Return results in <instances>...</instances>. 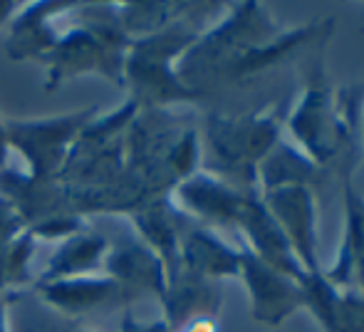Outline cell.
<instances>
[{
    "label": "cell",
    "instance_id": "16",
    "mask_svg": "<svg viewBox=\"0 0 364 332\" xmlns=\"http://www.w3.org/2000/svg\"><path fill=\"white\" fill-rule=\"evenodd\" d=\"M238 243H230L220 231H213L196 221L186 228L181 238V250H178V270L203 280L223 283L225 278H238Z\"/></svg>",
    "mask_w": 364,
    "mask_h": 332
},
{
    "label": "cell",
    "instance_id": "30",
    "mask_svg": "<svg viewBox=\"0 0 364 332\" xmlns=\"http://www.w3.org/2000/svg\"><path fill=\"white\" fill-rule=\"evenodd\" d=\"M273 332H283V330H273Z\"/></svg>",
    "mask_w": 364,
    "mask_h": 332
},
{
    "label": "cell",
    "instance_id": "9",
    "mask_svg": "<svg viewBox=\"0 0 364 332\" xmlns=\"http://www.w3.org/2000/svg\"><path fill=\"white\" fill-rule=\"evenodd\" d=\"M30 293L48 310H53L55 315L65 320H73V323H80V318L102 313V310H127L122 290L105 273L68 280H38L30 288Z\"/></svg>",
    "mask_w": 364,
    "mask_h": 332
},
{
    "label": "cell",
    "instance_id": "24",
    "mask_svg": "<svg viewBox=\"0 0 364 332\" xmlns=\"http://www.w3.org/2000/svg\"><path fill=\"white\" fill-rule=\"evenodd\" d=\"M119 332H171L168 325L164 323V318H156V320H139L129 308L124 310L122 315V325H119Z\"/></svg>",
    "mask_w": 364,
    "mask_h": 332
},
{
    "label": "cell",
    "instance_id": "6",
    "mask_svg": "<svg viewBox=\"0 0 364 332\" xmlns=\"http://www.w3.org/2000/svg\"><path fill=\"white\" fill-rule=\"evenodd\" d=\"M100 107L63 112L35 119H5L10 154H20L25 161L23 171L33 178H58L68 164L77 136L100 114Z\"/></svg>",
    "mask_w": 364,
    "mask_h": 332
},
{
    "label": "cell",
    "instance_id": "29",
    "mask_svg": "<svg viewBox=\"0 0 364 332\" xmlns=\"http://www.w3.org/2000/svg\"><path fill=\"white\" fill-rule=\"evenodd\" d=\"M360 136H362V146H364V107H362V114H360Z\"/></svg>",
    "mask_w": 364,
    "mask_h": 332
},
{
    "label": "cell",
    "instance_id": "25",
    "mask_svg": "<svg viewBox=\"0 0 364 332\" xmlns=\"http://www.w3.org/2000/svg\"><path fill=\"white\" fill-rule=\"evenodd\" d=\"M173 332H220V318H198Z\"/></svg>",
    "mask_w": 364,
    "mask_h": 332
},
{
    "label": "cell",
    "instance_id": "2",
    "mask_svg": "<svg viewBox=\"0 0 364 332\" xmlns=\"http://www.w3.org/2000/svg\"><path fill=\"white\" fill-rule=\"evenodd\" d=\"M362 100V87L332 90L320 65L307 68L300 95L288 105L285 136L322 171H352Z\"/></svg>",
    "mask_w": 364,
    "mask_h": 332
},
{
    "label": "cell",
    "instance_id": "22",
    "mask_svg": "<svg viewBox=\"0 0 364 332\" xmlns=\"http://www.w3.org/2000/svg\"><path fill=\"white\" fill-rule=\"evenodd\" d=\"M38 241L28 231L0 250V298L30 290L35 285L33 260Z\"/></svg>",
    "mask_w": 364,
    "mask_h": 332
},
{
    "label": "cell",
    "instance_id": "13",
    "mask_svg": "<svg viewBox=\"0 0 364 332\" xmlns=\"http://www.w3.org/2000/svg\"><path fill=\"white\" fill-rule=\"evenodd\" d=\"M248 193L250 191H245V188H238L218 178L216 173L198 168L196 173L183 178L173 188L171 198L191 221L213 228V231H223V228L230 231L235 213Z\"/></svg>",
    "mask_w": 364,
    "mask_h": 332
},
{
    "label": "cell",
    "instance_id": "27",
    "mask_svg": "<svg viewBox=\"0 0 364 332\" xmlns=\"http://www.w3.org/2000/svg\"><path fill=\"white\" fill-rule=\"evenodd\" d=\"M20 3H13V0H0V28H8L13 15L18 13Z\"/></svg>",
    "mask_w": 364,
    "mask_h": 332
},
{
    "label": "cell",
    "instance_id": "28",
    "mask_svg": "<svg viewBox=\"0 0 364 332\" xmlns=\"http://www.w3.org/2000/svg\"><path fill=\"white\" fill-rule=\"evenodd\" d=\"M0 332H13L10 330V308H8V295L0 298Z\"/></svg>",
    "mask_w": 364,
    "mask_h": 332
},
{
    "label": "cell",
    "instance_id": "18",
    "mask_svg": "<svg viewBox=\"0 0 364 332\" xmlns=\"http://www.w3.org/2000/svg\"><path fill=\"white\" fill-rule=\"evenodd\" d=\"M161 318L168 330H178L181 325L198 318H220L223 308V288L213 280L196 278L191 273L176 270L166 280V293L161 298Z\"/></svg>",
    "mask_w": 364,
    "mask_h": 332
},
{
    "label": "cell",
    "instance_id": "3",
    "mask_svg": "<svg viewBox=\"0 0 364 332\" xmlns=\"http://www.w3.org/2000/svg\"><path fill=\"white\" fill-rule=\"evenodd\" d=\"M223 10L225 3H203L191 18L132 40L124 58V90L136 109H181L201 100L178 77V60Z\"/></svg>",
    "mask_w": 364,
    "mask_h": 332
},
{
    "label": "cell",
    "instance_id": "23",
    "mask_svg": "<svg viewBox=\"0 0 364 332\" xmlns=\"http://www.w3.org/2000/svg\"><path fill=\"white\" fill-rule=\"evenodd\" d=\"M25 233V221L15 203L0 193V250Z\"/></svg>",
    "mask_w": 364,
    "mask_h": 332
},
{
    "label": "cell",
    "instance_id": "8",
    "mask_svg": "<svg viewBox=\"0 0 364 332\" xmlns=\"http://www.w3.org/2000/svg\"><path fill=\"white\" fill-rule=\"evenodd\" d=\"M263 203L283 231L285 241L305 275L322 273L320 260V211L315 188L283 186L263 191Z\"/></svg>",
    "mask_w": 364,
    "mask_h": 332
},
{
    "label": "cell",
    "instance_id": "15",
    "mask_svg": "<svg viewBox=\"0 0 364 332\" xmlns=\"http://www.w3.org/2000/svg\"><path fill=\"white\" fill-rule=\"evenodd\" d=\"M127 218L134 228V236L161 258L166 278H171L178 270L181 238L193 221L173 203L171 196L151 198L139 208H134Z\"/></svg>",
    "mask_w": 364,
    "mask_h": 332
},
{
    "label": "cell",
    "instance_id": "20",
    "mask_svg": "<svg viewBox=\"0 0 364 332\" xmlns=\"http://www.w3.org/2000/svg\"><path fill=\"white\" fill-rule=\"evenodd\" d=\"M322 168L305 154L295 144L283 136L273 149L268 151L258 166V191H273V188L283 186H310L322 178Z\"/></svg>",
    "mask_w": 364,
    "mask_h": 332
},
{
    "label": "cell",
    "instance_id": "21",
    "mask_svg": "<svg viewBox=\"0 0 364 332\" xmlns=\"http://www.w3.org/2000/svg\"><path fill=\"white\" fill-rule=\"evenodd\" d=\"M201 5L203 3H168V0H161V3L159 0L156 3H119V18L127 35L136 40L159 33L178 20L191 18L201 10Z\"/></svg>",
    "mask_w": 364,
    "mask_h": 332
},
{
    "label": "cell",
    "instance_id": "12",
    "mask_svg": "<svg viewBox=\"0 0 364 332\" xmlns=\"http://www.w3.org/2000/svg\"><path fill=\"white\" fill-rule=\"evenodd\" d=\"M230 233L238 238V246L250 250L253 255H258L260 260H265L273 268L288 273L290 278L302 280L305 270L300 268L297 258L292 255V250L285 241L283 231L278 228L275 218L270 216V211L265 208L260 191H250L243 198L238 213L233 218Z\"/></svg>",
    "mask_w": 364,
    "mask_h": 332
},
{
    "label": "cell",
    "instance_id": "19",
    "mask_svg": "<svg viewBox=\"0 0 364 332\" xmlns=\"http://www.w3.org/2000/svg\"><path fill=\"white\" fill-rule=\"evenodd\" d=\"M109 238L97 233L95 228H82L75 236L65 238L50 255L48 265L43 273L35 278L38 280H68V278H82V275L102 273L107 250H109Z\"/></svg>",
    "mask_w": 364,
    "mask_h": 332
},
{
    "label": "cell",
    "instance_id": "5",
    "mask_svg": "<svg viewBox=\"0 0 364 332\" xmlns=\"http://www.w3.org/2000/svg\"><path fill=\"white\" fill-rule=\"evenodd\" d=\"M290 102H275L253 112L223 114L211 112L203 119L201 168L245 191H258V166L285 136Z\"/></svg>",
    "mask_w": 364,
    "mask_h": 332
},
{
    "label": "cell",
    "instance_id": "26",
    "mask_svg": "<svg viewBox=\"0 0 364 332\" xmlns=\"http://www.w3.org/2000/svg\"><path fill=\"white\" fill-rule=\"evenodd\" d=\"M10 161V146H8V132H5V119L0 117V171H3L5 166Z\"/></svg>",
    "mask_w": 364,
    "mask_h": 332
},
{
    "label": "cell",
    "instance_id": "11",
    "mask_svg": "<svg viewBox=\"0 0 364 332\" xmlns=\"http://www.w3.org/2000/svg\"><path fill=\"white\" fill-rule=\"evenodd\" d=\"M75 3H58V0H38V3H20L13 15L5 38V55L13 63H40L55 48L63 20L73 10Z\"/></svg>",
    "mask_w": 364,
    "mask_h": 332
},
{
    "label": "cell",
    "instance_id": "1",
    "mask_svg": "<svg viewBox=\"0 0 364 332\" xmlns=\"http://www.w3.org/2000/svg\"><path fill=\"white\" fill-rule=\"evenodd\" d=\"M332 25L322 18L285 28L263 3H230L178 60V77L203 100L213 87L243 85L310 45H325Z\"/></svg>",
    "mask_w": 364,
    "mask_h": 332
},
{
    "label": "cell",
    "instance_id": "4",
    "mask_svg": "<svg viewBox=\"0 0 364 332\" xmlns=\"http://www.w3.org/2000/svg\"><path fill=\"white\" fill-rule=\"evenodd\" d=\"M55 48L43 60L45 90L95 75L124 87V58L132 38L119 18V3H75Z\"/></svg>",
    "mask_w": 364,
    "mask_h": 332
},
{
    "label": "cell",
    "instance_id": "14",
    "mask_svg": "<svg viewBox=\"0 0 364 332\" xmlns=\"http://www.w3.org/2000/svg\"><path fill=\"white\" fill-rule=\"evenodd\" d=\"M342 176V236L332 263L322 275L332 285L364 295V196L352 181V171Z\"/></svg>",
    "mask_w": 364,
    "mask_h": 332
},
{
    "label": "cell",
    "instance_id": "17",
    "mask_svg": "<svg viewBox=\"0 0 364 332\" xmlns=\"http://www.w3.org/2000/svg\"><path fill=\"white\" fill-rule=\"evenodd\" d=\"M305 313L322 332H364V295L332 285L322 273L300 280Z\"/></svg>",
    "mask_w": 364,
    "mask_h": 332
},
{
    "label": "cell",
    "instance_id": "7",
    "mask_svg": "<svg viewBox=\"0 0 364 332\" xmlns=\"http://www.w3.org/2000/svg\"><path fill=\"white\" fill-rule=\"evenodd\" d=\"M238 280L248 295L250 318L270 330H280L292 315L305 310L302 283L273 268L250 250L240 248Z\"/></svg>",
    "mask_w": 364,
    "mask_h": 332
},
{
    "label": "cell",
    "instance_id": "10",
    "mask_svg": "<svg viewBox=\"0 0 364 332\" xmlns=\"http://www.w3.org/2000/svg\"><path fill=\"white\" fill-rule=\"evenodd\" d=\"M102 273L117 283V288L124 295L127 308L141 298H154L161 303L166 293V268L161 258L144 246L134 233L129 238L109 243Z\"/></svg>",
    "mask_w": 364,
    "mask_h": 332
}]
</instances>
